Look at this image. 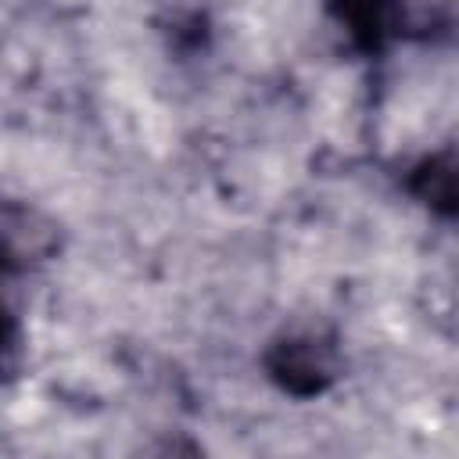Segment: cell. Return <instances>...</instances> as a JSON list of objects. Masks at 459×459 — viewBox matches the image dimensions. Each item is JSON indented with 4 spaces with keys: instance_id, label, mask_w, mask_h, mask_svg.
Masks as SVG:
<instances>
[{
    "instance_id": "2",
    "label": "cell",
    "mask_w": 459,
    "mask_h": 459,
    "mask_svg": "<svg viewBox=\"0 0 459 459\" xmlns=\"http://www.w3.org/2000/svg\"><path fill=\"white\" fill-rule=\"evenodd\" d=\"M7 330H11V326H7V316H4V308H0V351L7 348Z\"/></svg>"
},
{
    "instance_id": "1",
    "label": "cell",
    "mask_w": 459,
    "mask_h": 459,
    "mask_svg": "<svg viewBox=\"0 0 459 459\" xmlns=\"http://www.w3.org/2000/svg\"><path fill=\"white\" fill-rule=\"evenodd\" d=\"M276 377L290 387V391H319L323 380H326V359L319 355V348L312 341H298V344H283L280 348V359L273 362Z\"/></svg>"
}]
</instances>
